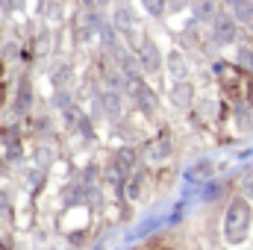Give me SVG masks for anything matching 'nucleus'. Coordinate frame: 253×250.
<instances>
[{
    "label": "nucleus",
    "instance_id": "1",
    "mask_svg": "<svg viewBox=\"0 0 253 250\" xmlns=\"http://www.w3.org/2000/svg\"><path fill=\"white\" fill-rule=\"evenodd\" d=\"M248 230H251V203H248L245 197H236V200L227 206L224 236H227V242L242 245V242L248 239Z\"/></svg>",
    "mask_w": 253,
    "mask_h": 250
},
{
    "label": "nucleus",
    "instance_id": "2",
    "mask_svg": "<svg viewBox=\"0 0 253 250\" xmlns=\"http://www.w3.org/2000/svg\"><path fill=\"white\" fill-rule=\"evenodd\" d=\"M236 36H239V21L230 18V15H224V12L215 15V21H212V39H215V44H233Z\"/></svg>",
    "mask_w": 253,
    "mask_h": 250
},
{
    "label": "nucleus",
    "instance_id": "3",
    "mask_svg": "<svg viewBox=\"0 0 253 250\" xmlns=\"http://www.w3.org/2000/svg\"><path fill=\"white\" fill-rule=\"evenodd\" d=\"M171 150H174L171 135H168V132H159L153 141H147L144 156H147V159H153V162H159V159H168V156H171Z\"/></svg>",
    "mask_w": 253,
    "mask_h": 250
},
{
    "label": "nucleus",
    "instance_id": "4",
    "mask_svg": "<svg viewBox=\"0 0 253 250\" xmlns=\"http://www.w3.org/2000/svg\"><path fill=\"white\" fill-rule=\"evenodd\" d=\"M138 62L144 68V74H156V71L162 68V53H159V47H156L153 42H144V44L138 47Z\"/></svg>",
    "mask_w": 253,
    "mask_h": 250
},
{
    "label": "nucleus",
    "instance_id": "5",
    "mask_svg": "<svg viewBox=\"0 0 253 250\" xmlns=\"http://www.w3.org/2000/svg\"><path fill=\"white\" fill-rule=\"evenodd\" d=\"M121 106H124V103H121V91H112V88H109V91L100 97V115L109 118V121H118V118H121Z\"/></svg>",
    "mask_w": 253,
    "mask_h": 250
},
{
    "label": "nucleus",
    "instance_id": "6",
    "mask_svg": "<svg viewBox=\"0 0 253 250\" xmlns=\"http://www.w3.org/2000/svg\"><path fill=\"white\" fill-rule=\"evenodd\" d=\"M191 85L186 83V80H177V85H171V103L177 106V109H189L191 103Z\"/></svg>",
    "mask_w": 253,
    "mask_h": 250
},
{
    "label": "nucleus",
    "instance_id": "7",
    "mask_svg": "<svg viewBox=\"0 0 253 250\" xmlns=\"http://www.w3.org/2000/svg\"><path fill=\"white\" fill-rule=\"evenodd\" d=\"M12 109H15V115H27V112L33 109V85H30L27 80L21 83V88H18V97H15V106H12Z\"/></svg>",
    "mask_w": 253,
    "mask_h": 250
},
{
    "label": "nucleus",
    "instance_id": "8",
    "mask_svg": "<svg viewBox=\"0 0 253 250\" xmlns=\"http://www.w3.org/2000/svg\"><path fill=\"white\" fill-rule=\"evenodd\" d=\"M135 103H138V109L144 112V115H153L156 109H159V97H156V91H150L147 85L138 91V97H135Z\"/></svg>",
    "mask_w": 253,
    "mask_h": 250
},
{
    "label": "nucleus",
    "instance_id": "9",
    "mask_svg": "<svg viewBox=\"0 0 253 250\" xmlns=\"http://www.w3.org/2000/svg\"><path fill=\"white\" fill-rule=\"evenodd\" d=\"M168 68H171V77H174V80H183V77L189 74V65H186V59H183L180 50H171V53H168Z\"/></svg>",
    "mask_w": 253,
    "mask_h": 250
},
{
    "label": "nucleus",
    "instance_id": "10",
    "mask_svg": "<svg viewBox=\"0 0 253 250\" xmlns=\"http://www.w3.org/2000/svg\"><path fill=\"white\" fill-rule=\"evenodd\" d=\"M115 27H118V33H129L135 27V15L129 12V6H118L115 9Z\"/></svg>",
    "mask_w": 253,
    "mask_h": 250
},
{
    "label": "nucleus",
    "instance_id": "11",
    "mask_svg": "<svg viewBox=\"0 0 253 250\" xmlns=\"http://www.w3.org/2000/svg\"><path fill=\"white\" fill-rule=\"evenodd\" d=\"M135 156H138V153H135L132 147H121V150L115 153V165H118L124 174H129V171L135 168Z\"/></svg>",
    "mask_w": 253,
    "mask_h": 250
},
{
    "label": "nucleus",
    "instance_id": "12",
    "mask_svg": "<svg viewBox=\"0 0 253 250\" xmlns=\"http://www.w3.org/2000/svg\"><path fill=\"white\" fill-rule=\"evenodd\" d=\"M194 18L197 21H215V3L212 0H194Z\"/></svg>",
    "mask_w": 253,
    "mask_h": 250
},
{
    "label": "nucleus",
    "instance_id": "13",
    "mask_svg": "<svg viewBox=\"0 0 253 250\" xmlns=\"http://www.w3.org/2000/svg\"><path fill=\"white\" fill-rule=\"evenodd\" d=\"M233 9H236V21H239V24H245V27L253 24V0H242V3H236Z\"/></svg>",
    "mask_w": 253,
    "mask_h": 250
},
{
    "label": "nucleus",
    "instance_id": "14",
    "mask_svg": "<svg viewBox=\"0 0 253 250\" xmlns=\"http://www.w3.org/2000/svg\"><path fill=\"white\" fill-rule=\"evenodd\" d=\"M236 62H239L242 71H253V47H251V44H242V47H239Z\"/></svg>",
    "mask_w": 253,
    "mask_h": 250
},
{
    "label": "nucleus",
    "instance_id": "15",
    "mask_svg": "<svg viewBox=\"0 0 253 250\" xmlns=\"http://www.w3.org/2000/svg\"><path fill=\"white\" fill-rule=\"evenodd\" d=\"M6 162H21V141H6V153H3Z\"/></svg>",
    "mask_w": 253,
    "mask_h": 250
},
{
    "label": "nucleus",
    "instance_id": "16",
    "mask_svg": "<svg viewBox=\"0 0 253 250\" xmlns=\"http://www.w3.org/2000/svg\"><path fill=\"white\" fill-rule=\"evenodd\" d=\"M141 6H144L153 18H162V15H165V0H141Z\"/></svg>",
    "mask_w": 253,
    "mask_h": 250
},
{
    "label": "nucleus",
    "instance_id": "17",
    "mask_svg": "<svg viewBox=\"0 0 253 250\" xmlns=\"http://www.w3.org/2000/svg\"><path fill=\"white\" fill-rule=\"evenodd\" d=\"M77 132L83 135V138H91L94 132H91V121H88V115H83L80 112V118H77Z\"/></svg>",
    "mask_w": 253,
    "mask_h": 250
},
{
    "label": "nucleus",
    "instance_id": "18",
    "mask_svg": "<svg viewBox=\"0 0 253 250\" xmlns=\"http://www.w3.org/2000/svg\"><path fill=\"white\" fill-rule=\"evenodd\" d=\"M194 174H197V177H200V180H206V177H209V174H212V162H200V165H197V168H194V171H191L189 177H194Z\"/></svg>",
    "mask_w": 253,
    "mask_h": 250
},
{
    "label": "nucleus",
    "instance_id": "19",
    "mask_svg": "<svg viewBox=\"0 0 253 250\" xmlns=\"http://www.w3.org/2000/svg\"><path fill=\"white\" fill-rule=\"evenodd\" d=\"M242 188H245L248 194H251V191H253V168H248V171L242 174Z\"/></svg>",
    "mask_w": 253,
    "mask_h": 250
},
{
    "label": "nucleus",
    "instance_id": "20",
    "mask_svg": "<svg viewBox=\"0 0 253 250\" xmlns=\"http://www.w3.org/2000/svg\"><path fill=\"white\" fill-rule=\"evenodd\" d=\"M47 159H50V150H47V147H39V165H42V168L47 165Z\"/></svg>",
    "mask_w": 253,
    "mask_h": 250
},
{
    "label": "nucleus",
    "instance_id": "21",
    "mask_svg": "<svg viewBox=\"0 0 253 250\" xmlns=\"http://www.w3.org/2000/svg\"><path fill=\"white\" fill-rule=\"evenodd\" d=\"M248 97H251V103H253V83H251V88H248Z\"/></svg>",
    "mask_w": 253,
    "mask_h": 250
},
{
    "label": "nucleus",
    "instance_id": "22",
    "mask_svg": "<svg viewBox=\"0 0 253 250\" xmlns=\"http://www.w3.org/2000/svg\"><path fill=\"white\" fill-rule=\"evenodd\" d=\"M224 3H230V6H236V3H242V0H224Z\"/></svg>",
    "mask_w": 253,
    "mask_h": 250
},
{
    "label": "nucleus",
    "instance_id": "23",
    "mask_svg": "<svg viewBox=\"0 0 253 250\" xmlns=\"http://www.w3.org/2000/svg\"><path fill=\"white\" fill-rule=\"evenodd\" d=\"M0 6H9V0H0Z\"/></svg>",
    "mask_w": 253,
    "mask_h": 250
},
{
    "label": "nucleus",
    "instance_id": "24",
    "mask_svg": "<svg viewBox=\"0 0 253 250\" xmlns=\"http://www.w3.org/2000/svg\"><path fill=\"white\" fill-rule=\"evenodd\" d=\"M3 162H6V159H0V168H3Z\"/></svg>",
    "mask_w": 253,
    "mask_h": 250
},
{
    "label": "nucleus",
    "instance_id": "25",
    "mask_svg": "<svg viewBox=\"0 0 253 250\" xmlns=\"http://www.w3.org/2000/svg\"><path fill=\"white\" fill-rule=\"evenodd\" d=\"M0 71H3V65H0Z\"/></svg>",
    "mask_w": 253,
    "mask_h": 250
}]
</instances>
